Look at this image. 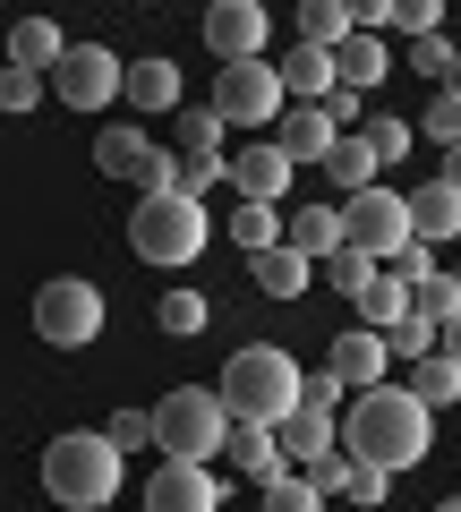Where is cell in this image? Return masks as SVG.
<instances>
[{
	"instance_id": "obj_1",
	"label": "cell",
	"mask_w": 461,
	"mask_h": 512,
	"mask_svg": "<svg viewBox=\"0 0 461 512\" xmlns=\"http://www.w3.org/2000/svg\"><path fill=\"white\" fill-rule=\"evenodd\" d=\"M342 453L368 461V470H419L427 461V402L410 384H368L351 393V419H342Z\"/></svg>"
},
{
	"instance_id": "obj_2",
	"label": "cell",
	"mask_w": 461,
	"mask_h": 512,
	"mask_svg": "<svg viewBox=\"0 0 461 512\" xmlns=\"http://www.w3.org/2000/svg\"><path fill=\"white\" fill-rule=\"evenodd\" d=\"M222 410L240 427H282L299 410V359L291 350H274V342H248V350H231L222 359Z\"/></svg>"
},
{
	"instance_id": "obj_3",
	"label": "cell",
	"mask_w": 461,
	"mask_h": 512,
	"mask_svg": "<svg viewBox=\"0 0 461 512\" xmlns=\"http://www.w3.org/2000/svg\"><path fill=\"white\" fill-rule=\"evenodd\" d=\"M120 470H129V453L111 436L69 427V436H52V453H43V495L69 504V512H103L111 495H120Z\"/></svg>"
},
{
	"instance_id": "obj_4",
	"label": "cell",
	"mask_w": 461,
	"mask_h": 512,
	"mask_svg": "<svg viewBox=\"0 0 461 512\" xmlns=\"http://www.w3.org/2000/svg\"><path fill=\"white\" fill-rule=\"evenodd\" d=\"M154 444H163V461H214L222 444H231V410H222L214 384H180V393H163L154 402Z\"/></svg>"
},
{
	"instance_id": "obj_5",
	"label": "cell",
	"mask_w": 461,
	"mask_h": 512,
	"mask_svg": "<svg viewBox=\"0 0 461 512\" xmlns=\"http://www.w3.org/2000/svg\"><path fill=\"white\" fill-rule=\"evenodd\" d=\"M205 239H214V222H205L197 197H137V214H129V248L146 265H188Z\"/></svg>"
},
{
	"instance_id": "obj_6",
	"label": "cell",
	"mask_w": 461,
	"mask_h": 512,
	"mask_svg": "<svg viewBox=\"0 0 461 512\" xmlns=\"http://www.w3.org/2000/svg\"><path fill=\"white\" fill-rule=\"evenodd\" d=\"M205 111H214L222 128H248V137H265V120H282V111H291V94H282L274 60H240V69H214Z\"/></svg>"
},
{
	"instance_id": "obj_7",
	"label": "cell",
	"mask_w": 461,
	"mask_h": 512,
	"mask_svg": "<svg viewBox=\"0 0 461 512\" xmlns=\"http://www.w3.org/2000/svg\"><path fill=\"white\" fill-rule=\"evenodd\" d=\"M35 333H43L52 350H86L94 333H103V291L77 282V274L43 282V291H35Z\"/></svg>"
},
{
	"instance_id": "obj_8",
	"label": "cell",
	"mask_w": 461,
	"mask_h": 512,
	"mask_svg": "<svg viewBox=\"0 0 461 512\" xmlns=\"http://www.w3.org/2000/svg\"><path fill=\"white\" fill-rule=\"evenodd\" d=\"M120 86H129V69H120V52H103V43H69L60 69H52V103H69V111L120 103Z\"/></svg>"
},
{
	"instance_id": "obj_9",
	"label": "cell",
	"mask_w": 461,
	"mask_h": 512,
	"mask_svg": "<svg viewBox=\"0 0 461 512\" xmlns=\"http://www.w3.org/2000/svg\"><path fill=\"white\" fill-rule=\"evenodd\" d=\"M342 239H351L359 256H376V265H393V248H410V197L359 188V197L342 205Z\"/></svg>"
},
{
	"instance_id": "obj_10",
	"label": "cell",
	"mask_w": 461,
	"mask_h": 512,
	"mask_svg": "<svg viewBox=\"0 0 461 512\" xmlns=\"http://www.w3.org/2000/svg\"><path fill=\"white\" fill-rule=\"evenodd\" d=\"M171 163H180V154H163L146 128H103V137H94V171L129 180L137 197H163V188H171Z\"/></svg>"
},
{
	"instance_id": "obj_11",
	"label": "cell",
	"mask_w": 461,
	"mask_h": 512,
	"mask_svg": "<svg viewBox=\"0 0 461 512\" xmlns=\"http://www.w3.org/2000/svg\"><path fill=\"white\" fill-rule=\"evenodd\" d=\"M265 0H214L205 9V52L222 60V69H240V60H265Z\"/></svg>"
},
{
	"instance_id": "obj_12",
	"label": "cell",
	"mask_w": 461,
	"mask_h": 512,
	"mask_svg": "<svg viewBox=\"0 0 461 512\" xmlns=\"http://www.w3.org/2000/svg\"><path fill=\"white\" fill-rule=\"evenodd\" d=\"M291 154L274 146V137H248L240 154H222V180L240 188V205H282V188H291Z\"/></svg>"
},
{
	"instance_id": "obj_13",
	"label": "cell",
	"mask_w": 461,
	"mask_h": 512,
	"mask_svg": "<svg viewBox=\"0 0 461 512\" xmlns=\"http://www.w3.org/2000/svg\"><path fill=\"white\" fill-rule=\"evenodd\" d=\"M146 512H222V478L205 461H163L146 478Z\"/></svg>"
},
{
	"instance_id": "obj_14",
	"label": "cell",
	"mask_w": 461,
	"mask_h": 512,
	"mask_svg": "<svg viewBox=\"0 0 461 512\" xmlns=\"http://www.w3.org/2000/svg\"><path fill=\"white\" fill-rule=\"evenodd\" d=\"M325 367L351 393H368V384H385V367H393V350H385V333H368V325H351V333H333V350H325Z\"/></svg>"
},
{
	"instance_id": "obj_15",
	"label": "cell",
	"mask_w": 461,
	"mask_h": 512,
	"mask_svg": "<svg viewBox=\"0 0 461 512\" xmlns=\"http://www.w3.org/2000/svg\"><path fill=\"white\" fill-rule=\"evenodd\" d=\"M333 137H342V128L325 120V103H291V111L274 120V146L291 154V163H325V154H333Z\"/></svg>"
},
{
	"instance_id": "obj_16",
	"label": "cell",
	"mask_w": 461,
	"mask_h": 512,
	"mask_svg": "<svg viewBox=\"0 0 461 512\" xmlns=\"http://www.w3.org/2000/svg\"><path fill=\"white\" fill-rule=\"evenodd\" d=\"M410 239H427V248L461 239V188H453V180H427V188H410Z\"/></svg>"
},
{
	"instance_id": "obj_17",
	"label": "cell",
	"mask_w": 461,
	"mask_h": 512,
	"mask_svg": "<svg viewBox=\"0 0 461 512\" xmlns=\"http://www.w3.org/2000/svg\"><path fill=\"white\" fill-rule=\"evenodd\" d=\"M274 444H282V461H291V470H308V461H325L333 444H342V427H333L325 410H291V419L274 427Z\"/></svg>"
},
{
	"instance_id": "obj_18",
	"label": "cell",
	"mask_w": 461,
	"mask_h": 512,
	"mask_svg": "<svg viewBox=\"0 0 461 512\" xmlns=\"http://www.w3.org/2000/svg\"><path fill=\"white\" fill-rule=\"evenodd\" d=\"M274 77H282V94H291V103H325V94H333V52L291 43V52L274 60Z\"/></svg>"
},
{
	"instance_id": "obj_19",
	"label": "cell",
	"mask_w": 461,
	"mask_h": 512,
	"mask_svg": "<svg viewBox=\"0 0 461 512\" xmlns=\"http://www.w3.org/2000/svg\"><path fill=\"white\" fill-rule=\"evenodd\" d=\"M282 239H291L308 265H325L333 248H351V239H342V205H299V214L282 222Z\"/></svg>"
},
{
	"instance_id": "obj_20",
	"label": "cell",
	"mask_w": 461,
	"mask_h": 512,
	"mask_svg": "<svg viewBox=\"0 0 461 512\" xmlns=\"http://www.w3.org/2000/svg\"><path fill=\"white\" fill-rule=\"evenodd\" d=\"M222 453L240 461L248 487H274V478L291 470V461H282V444H274V427H240V419H231V444H222Z\"/></svg>"
},
{
	"instance_id": "obj_21",
	"label": "cell",
	"mask_w": 461,
	"mask_h": 512,
	"mask_svg": "<svg viewBox=\"0 0 461 512\" xmlns=\"http://www.w3.org/2000/svg\"><path fill=\"white\" fill-rule=\"evenodd\" d=\"M60 52H69V43H60V26H52V18H18V26H9V69L52 77V69H60Z\"/></svg>"
},
{
	"instance_id": "obj_22",
	"label": "cell",
	"mask_w": 461,
	"mask_h": 512,
	"mask_svg": "<svg viewBox=\"0 0 461 512\" xmlns=\"http://www.w3.org/2000/svg\"><path fill=\"white\" fill-rule=\"evenodd\" d=\"M248 274H257V291H265V299H299V291H308V282H316V265H308V256L291 248V239H282V248L248 256Z\"/></svg>"
},
{
	"instance_id": "obj_23",
	"label": "cell",
	"mask_w": 461,
	"mask_h": 512,
	"mask_svg": "<svg viewBox=\"0 0 461 512\" xmlns=\"http://www.w3.org/2000/svg\"><path fill=\"white\" fill-rule=\"evenodd\" d=\"M325 188H333L342 205H351L359 188H376V154H368V137H359V128H351V137H333V154H325Z\"/></svg>"
},
{
	"instance_id": "obj_24",
	"label": "cell",
	"mask_w": 461,
	"mask_h": 512,
	"mask_svg": "<svg viewBox=\"0 0 461 512\" xmlns=\"http://www.w3.org/2000/svg\"><path fill=\"white\" fill-rule=\"evenodd\" d=\"M129 94L137 111H180V69H171V60H129Z\"/></svg>"
},
{
	"instance_id": "obj_25",
	"label": "cell",
	"mask_w": 461,
	"mask_h": 512,
	"mask_svg": "<svg viewBox=\"0 0 461 512\" xmlns=\"http://www.w3.org/2000/svg\"><path fill=\"white\" fill-rule=\"evenodd\" d=\"M351 35H359L351 0H308V9H299V43H316V52H333V43H351Z\"/></svg>"
},
{
	"instance_id": "obj_26",
	"label": "cell",
	"mask_w": 461,
	"mask_h": 512,
	"mask_svg": "<svg viewBox=\"0 0 461 512\" xmlns=\"http://www.w3.org/2000/svg\"><path fill=\"white\" fill-rule=\"evenodd\" d=\"M376 77H385V43H376V35H351V43H333V86L368 94Z\"/></svg>"
},
{
	"instance_id": "obj_27",
	"label": "cell",
	"mask_w": 461,
	"mask_h": 512,
	"mask_svg": "<svg viewBox=\"0 0 461 512\" xmlns=\"http://www.w3.org/2000/svg\"><path fill=\"white\" fill-rule=\"evenodd\" d=\"M376 274H385V265H376V256H359V248H333V256H325V291H342L351 308L368 299V282H376Z\"/></svg>"
},
{
	"instance_id": "obj_28",
	"label": "cell",
	"mask_w": 461,
	"mask_h": 512,
	"mask_svg": "<svg viewBox=\"0 0 461 512\" xmlns=\"http://www.w3.org/2000/svg\"><path fill=\"white\" fill-rule=\"evenodd\" d=\"M385 350H393V359H410V367H419V359H436V350H444V325H436V316H419V308H410L402 325L385 333Z\"/></svg>"
},
{
	"instance_id": "obj_29",
	"label": "cell",
	"mask_w": 461,
	"mask_h": 512,
	"mask_svg": "<svg viewBox=\"0 0 461 512\" xmlns=\"http://www.w3.org/2000/svg\"><path fill=\"white\" fill-rule=\"evenodd\" d=\"M402 316H410V291H402L393 274H376V282H368V299H359V325H368V333H393Z\"/></svg>"
},
{
	"instance_id": "obj_30",
	"label": "cell",
	"mask_w": 461,
	"mask_h": 512,
	"mask_svg": "<svg viewBox=\"0 0 461 512\" xmlns=\"http://www.w3.org/2000/svg\"><path fill=\"white\" fill-rule=\"evenodd\" d=\"M359 137H368L376 171H385V163H402V154H410V120H402V111H368V120H359Z\"/></svg>"
},
{
	"instance_id": "obj_31",
	"label": "cell",
	"mask_w": 461,
	"mask_h": 512,
	"mask_svg": "<svg viewBox=\"0 0 461 512\" xmlns=\"http://www.w3.org/2000/svg\"><path fill=\"white\" fill-rule=\"evenodd\" d=\"M257 504H265V512H325V495H316L308 470H282L274 487H257Z\"/></svg>"
},
{
	"instance_id": "obj_32",
	"label": "cell",
	"mask_w": 461,
	"mask_h": 512,
	"mask_svg": "<svg viewBox=\"0 0 461 512\" xmlns=\"http://www.w3.org/2000/svg\"><path fill=\"white\" fill-rule=\"evenodd\" d=\"M410 393H419L427 410H444V402H453V393H461V367H453V359H444V350H436V359H419V367H410Z\"/></svg>"
},
{
	"instance_id": "obj_33",
	"label": "cell",
	"mask_w": 461,
	"mask_h": 512,
	"mask_svg": "<svg viewBox=\"0 0 461 512\" xmlns=\"http://www.w3.org/2000/svg\"><path fill=\"white\" fill-rule=\"evenodd\" d=\"M231 239H240L248 256L282 248V214H274V205H240V214H231Z\"/></svg>"
},
{
	"instance_id": "obj_34",
	"label": "cell",
	"mask_w": 461,
	"mask_h": 512,
	"mask_svg": "<svg viewBox=\"0 0 461 512\" xmlns=\"http://www.w3.org/2000/svg\"><path fill=\"white\" fill-rule=\"evenodd\" d=\"M180 111H188V103H180ZM222 137H231V128H222L214 111L197 103V111H188V137H180V154H197V163H222Z\"/></svg>"
},
{
	"instance_id": "obj_35",
	"label": "cell",
	"mask_w": 461,
	"mask_h": 512,
	"mask_svg": "<svg viewBox=\"0 0 461 512\" xmlns=\"http://www.w3.org/2000/svg\"><path fill=\"white\" fill-rule=\"evenodd\" d=\"M410 308H419V316H436V325H453V316H461V282H453V274L419 282V291H410Z\"/></svg>"
},
{
	"instance_id": "obj_36",
	"label": "cell",
	"mask_w": 461,
	"mask_h": 512,
	"mask_svg": "<svg viewBox=\"0 0 461 512\" xmlns=\"http://www.w3.org/2000/svg\"><path fill=\"white\" fill-rule=\"evenodd\" d=\"M385 274L402 282V291H419V282H436V248H427V239H410V248H393Z\"/></svg>"
},
{
	"instance_id": "obj_37",
	"label": "cell",
	"mask_w": 461,
	"mask_h": 512,
	"mask_svg": "<svg viewBox=\"0 0 461 512\" xmlns=\"http://www.w3.org/2000/svg\"><path fill=\"white\" fill-rule=\"evenodd\" d=\"M385 26H402L410 43H427V35H444V9H436V0H393Z\"/></svg>"
},
{
	"instance_id": "obj_38",
	"label": "cell",
	"mask_w": 461,
	"mask_h": 512,
	"mask_svg": "<svg viewBox=\"0 0 461 512\" xmlns=\"http://www.w3.org/2000/svg\"><path fill=\"white\" fill-rule=\"evenodd\" d=\"M385 495H393V470H368V461H351V487H342V504L368 512V504H385Z\"/></svg>"
},
{
	"instance_id": "obj_39",
	"label": "cell",
	"mask_w": 461,
	"mask_h": 512,
	"mask_svg": "<svg viewBox=\"0 0 461 512\" xmlns=\"http://www.w3.org/2000/svg\"><path fill=\"white\" fill-rule=\"evenodd\" d=\"M154 316H163V333H205V316H214V308H205L197 291H171V299H163Z\"/></svg>"
},
{
	"instance_id": "obj_40",
	"label": "cell",
	"mask_w": 461,
	"mask_h": 512,
	"mask_svg": "<svg viewBox=\"0 0 461 512\" xmlns=\"http://www.w3.org/2000/svg\"><path fill=\"white\" fill-rule=\"evenodd\" d=\"M342 393H351V384L333 376V367H325V376H299V410H325V419H333V410H342Z\"/></svg>"
},
{
	"instance_id": "obj_41",
	"label": "cell",
	"mask_w": 461,
	"mask_h": 512,
	"mask_svg": "<svg viewBox=\"0 0 461 512\" xmlns=\"http://www.w3.org/2000/svg\"><path fill=\"white\" fill-rule=\"evenodd\" d=\"M120 453H137V444H154V410H111V427H103Z\"/></svg>"
},
{
	"instance_id": "obj_42",
	"label": "cell",
	"mask_w": 461,
	"mask_h": 512,
	"mask_svg": "<svg viewBox=\"0 0 461 512\" xmlns=\"http://www.w3.org/2000/svg\"><path fill=\"white\" fill-rule=\"evenodd\" d=\"M52 77H26V69H0V111H35Z\"/></svg>"
},
{
	"instance_id": "obj_43",
	"label": "cell",
	"mask_w": 461,
	"mask_h": 512,
	"mask_svg": "<svg viewBox=\"0 0 461 512\" xmlns=\"http://www.w3.org/2000/svg\"><path fill=\"white\" fill-rule=\"evenodd\" d=\"M453 35H427V43H410V69H419V77H453Z\"/></svg>"
},
{
	"instance_id": "obj_44",
	"label": "cell",
	"mask_w": 461,
	"mask_h": 512,
	"mask_svg": "<svg viewBox=\"0 0 461 512\" xmlns=\"http://www.w3.org/2000/svg\"><path fill=\"white\" fill-rule=\"evenodd\" d=\"M308 478H316V495H325V504H333V495L351 487V453H342V444H333L325 461H308Z\"/></svg>"
},
{
	"instance_id": "obj_45",
	"label": "cell",
	"mask_w": 461,
	"mask_h": 512,
	"mask_svg": "<svg viewBox=\"0 0 461 512\" xmlns=\"http://www.w3.org/2000/svg\"><path fill=\"white\" fill-rule=\"evenodd\" d=\"M427 137H436L444 154L461 146V103H453V94H436V103H427Z\"/></svg>"
},
{
	"instance_id": "obj_46",
	"label": "cell",
	"mask_w": 461,
	"mask_h": 512,
	"mask_svg": "<svg viewBox=\"0 0 461 512\" xmlns=\"http://www.w3.org/2000/svg\"><path fill=\"white\" fill-rule=\"evenodd\" d=\"M444 359L461 367V316H453V325H444Z\"/></svg>"
},
{
	"instance_id": "obj_47",
	"label": "cell",
	"mask_w": 461,
	"mask_h": 512,
	"mask_svg": "<svg viewBox=\"0 0 461 512\" xmlns=\"http://www.w3.org/2000/svg\"><path fill=\"white\" fill-rule=\"evenodd\" d=\"M436 180H453V188H461V146H453V154H444V171H436Z\"/></svg>"
},
{
	"instance_id": "obj_48",
	"label": "cell",
	"mask_w": 461,
	"mask_h": 512,
	"mask_svg": "<svg viewBox=\"0 0 461 512\" xmlns=\"http://www.w3.org/2000/svg\"><path fill=\"white\" fill-rule=\"evenodd\" d=\"M444 94H453V103H461V60H453V77H444Z\"/></svg>"
},
{
	"instance_id": "obj_49",
	"label": "cell",
	"mask_w": 461,
	"mask_h": 512,
	"mask_svg": "<svg viewBox=\"0 0 461 512\" xmlns=\"http://www.w3.org/2000/svg\"><path fill=\"white\" fill-rule=\"evenodd\" d=\"M0 69H9V26H0Z\"/></svg>"
},
{
	"instance_id": "obj_50",
	"label": "cell",
	"mask_w": 461,
	"mask_h": 512,
	"mask_svg": "<svg viewBox=\"0 0 461 512\" xmlns=\"http://www.w3.org/2000/svg\"><path fill=\"white\" fill-rule=\"evenodd\" d=\"M436 512H461V495H444V504H436Z\"/></svg>"
},
{
	"instance_id": "obj_51",
	"label": "cell",
	"mask_w": 461,
	"mask_h": 512,
	"mask_svg": "<svg viewBox=\"0 0 461 512\" xmlns=\"http://www.w3.org/2000/svg\"><path fill=\"white\" fill-rule=\"evenodd\" d=\"M325 512H351V504H325Z\"/></svg>"
},
{
	"instance_id": "obj_52",
	"label": "cell",
	"mask_w": 461,
	"mask_h": 512,
	"mask_svg": "<svg viewBox=\"0 0 461 512\" xmlns=\"http://www.w3.org/2000/svg\"><path fill=\"white\" fill-rule=\"evenodd\" d=\"M453 282H461V265H453Z\"/></svg>"
}]
</instances>
